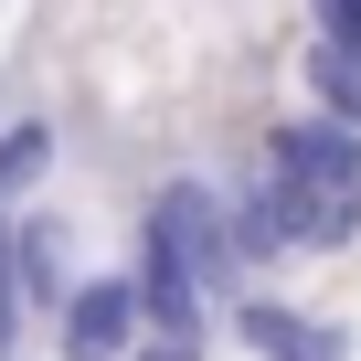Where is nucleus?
<instances>
[{
    "label": "nucleus",
    "instance_id": "obj_3",
    "mask_svg": "<svg viewBox=\"0 0 361 361\" xmlns=\"http://www.w3.org/2000/svg\"><path fill=\"white\" fill-rule=\"evenodd\" d=\"M224 319H234V340H245L255 361H361L350 319H329V308H298V298H276V287H245Z\"/></svg>",
    "mask_w": 361,
    "mask_h": 361
},
{
    "label": "nucleus",
    "instance_id": "obj_6",
    "mask_svg": "<svg viewBox=\"0 0 361 361\" xmlns=\"http://www.w3.org/2000/svg\"><path fill=\"white\" fill-rule=\"evenodd\" d=\"M32 22H43V0H0V75L22 64V43H32Z\"/></svg>",
    "mask_w": 361,
    "mask_h": 361
},
{
    "label": "nucleus",
    "instance_id": "obj_1",
    "mask_svg": "<svg viewBox=\"0 0 361 361\" xmlns=\"http://www.w3.org/2000/svg\"><path fill=\"white\" fill-rule=\"evenodd\" d=\"M255 180L276 192L329 234V255L361 234V128H329V117H276L266 149H255Z\"/></svg>",
    "mask_w": 361,
    "mask_h": 361
},
{
    "label": "nucleus",
    "instance_id": "obj_7",
    "mask_svg": "<svg viewBox=\"0 0 361 361\" xmlns=\"http://www.w3.org/2000/svg\"><path fill=\"white\" fill-rule=\"evenodd\" d=\"M213 340H138V361H202Z\"/></svg>",
    "mask_w": 361,
    "mask_h": 361
},
{
    "label": "nucleus",
    "instance_id": "obj_2",
    "mask_svg": "<svg viewBox=\"0 0 361 361\" xmlns=\"http://www.w3.org/2000/svg\"><path fill=\"white\" fill-rule=\"evenodd\" d=\"M138 340H149V319H138V276L128 266H96L54 319V361H138Z\"/></svg>",
    "mask_w": 361,
    "mask_h": 361
},
{
    "label": "nucleus",
    "instance_id": "obj_5",
    "mask_svg": "<svg viewBox=\"0 0 361 361\" xmlns=\"http://www.w3.org/2000/svg\"><path fill=\"white\" fill-rule=\"evenodd\" d=\"M298 85H308V117L361 128V54L350 43H298Z\"/></svg>",
    "mask_w": 361,
    "mask_h": 361
},
{
    "label": "nucleus",
    "instance_id": "obj_4",
    "mask_svg": "<svg viewBox=\"0 0 361 361\" xmlns=\"http://www.w3.org/2000/svg\"><path fill=\"white\" fill-rule=\"evenodd\" d=\"M64 170V128L32 106V117H0V224H22V202Z\"/></svg>",
    "mask_w": 361,
    "mask_h": 361
}]
</instances>
